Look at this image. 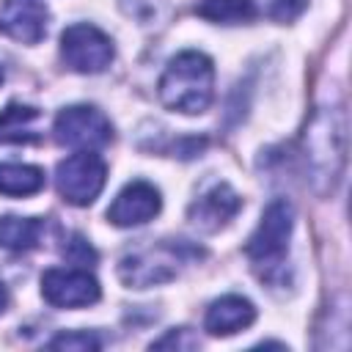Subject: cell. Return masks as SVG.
<instances>
[{
    "mask_svg": "<svg viewBox=\"0 0 352 352\" xmlns=\"http://www.w3.org/2000/svg\"><path fill=\"white\" fill-rule=\"evenodd\" d=\"M160 206H162V201H160V192H157L154 184H148V182H129L116 195V201L110 204L107 220L113 226H121V228L143 226V223H148L160 212Z\"/></svg>",
    "mask_w": 352,
    "mask_h": 352,
    "instance_id": "ba28073f",
    "label": "cell"
},
{
    "mask_svg": "<svg viewBox=\"0 0 352 352\" xmlns=\"http://www.w3.org/2000/svg\"><path fill=\"white\" fill-rule=\"evenodd\" d=\"M201 250L187 242H160L154 248L135 250L121 258L118 275L126 286L146 289L165 280H173L179 275V264H187L190 258H198Z\"/></svg>",
    "mask_w": 352,
    "mask_h": 352,
    "instance_id": "3957f363",
    "label": "cell"
},
{
    "mask_svg": "<svg viewBox=\"0 0 352 352\" xmlns=\"http://www.w3.org/2000/svg\"><path fill=\"white\" fill-rule=\"evenodd\" d=\"M63 60L82 74H99L113 60V41L94 25H72L60 36Z\"/></svg>",
    "mask_w": 352,
    "mask_h": 352,
    "instance_id": "5b68a950",
    "label": "cell"
},
{
    "mask_svg": "<svg viewBox=\"0 0 352 352\" xmlns=\"http://www.w3.org/2000/svg\"><path fill=\"white\" fill-rule=\"evenodd\" d=\"M292 228H294V209H292V204L286 198H275L264 209L261 223L256 226V231L250 234V239L245 245L248 258L267 278H272V272L283 267Z\"/></svg>",
    "mask_w": 352,
    "mask_h": 352,
    "instance_id": "7a4b0ae2",
    "label": "cell"
},
{
    "mask_svg": "<svg viewBox=\"0 0 352 352\" xmlns=\"http://www.w3.org/2000/svg\"><path fill=\"white\" fill-rule=\"evenodd\" d=\"M212 85H214V66L204 52L187 50L179 52L165 74L160 77V99L165 107L195 116L204 113L212 102Z\"/></svg>",
    "mask_w": 352,
    "mask_h": 352,
    "instance_id": "6da1fadb",
    "label": "cell"
},
{
    "mask_svg": "<svg viewBox=\"0 0 352 352\" xmlns=\"http://www.w3.org/2000/svg\"><path fill=\"white\" fill-rule=\"evenodd\" d=\"M41 294L55 308H82L99 300V283L82 267H55L41 275Z\"/></svg>",
    "mask_w": 352,
    "mask_h": 352,
    "instance_id": "52a82bcc",
    "label": "cell"
},
{
    "mask_svg": "<svg viewBox=\"0 0 352 352\" xmlns=\"http://www.w3.org/2000/svg\"><path fill=\"white\" fill-rule=\"evenodd\" d=\"M50 11L41 0H6L0 11V30L22 44H38L47 33Z\"/></svg>",
    "mask_w": 352,
    "mask_h": 352,
    "instance_id": "9c48e42d",
    "label": "cell"
},
{
    "mask_svg": "<svg viewBox=\"0 0 352 352\" xmlns=\"http://www.w3.org/2000/svg\"><path fill=\"white\" fill-rule=\"evenodd\" d=\"M253 11V0H204L195 6V14L209 22H245Z\"/></svg>",
    "mask_w": 352,
    "mask_h": 352,
    "instance_id": "9a60e30c",
    "label": "cell"
},
{
    "mask_svg": "<svg viewBox=\"0 0 352 352\" xmlns=\"http://www.w3.org/2000/svg\"><path fill=\"white\" fill-rule=\"evenodd\" d=\"M104 179H107L104 160L94 151H77L66 157L55 170V184L60 198L74 206H88L102 192Z\"/></svg>",
    "mask_w": 352,
    "mask_h": 352,
    "instance_id": "277c9868",
    "label": "cell"
},
{
    "mask_svg": "<svg viewBox=\"0 0 352 352\" xmlns=\"http://www.w3.org/2000/svg\"><path fill=\"white\" fill-rule=\"evenodd\" d=\"M151 346H154V349H168V346H176V349H195V346H198V338H195L187 327H176V330H168L162 338H157Z\"/></svg>",
    "mask_w": 352,
    "mask_h": 352,
    "instance_id": "e0dca14e",
    "label": "cell"
},
{
    "mask_svg": "<svg viewBox=\"0 0 352 352\" xmlns=\"http://www.w3.org/2000/svg\"><path fill=\"white\" fill-rule=\"evenodd\" d=\"M253 319H256V308L250 300H245L239 294H226L206 308L204 327L212 336H231V333L250 327Z\"/></svg>",
    "mask_w": 352,
    "mask_h": 352,
    "instance_id": "8fae6325",
    "label": "cell"
},
{
    "mask_svg": "<svg viewBox=\"0 0 352 352\" xmlns=\"http://www.w3.org/2000/svg\"><path fill=\"white\" fill-rule=\"evenodd\" d=\"M63 253H66V258H69L74 267H85V264H94V261H96V250H94L82 236H74Z\"/></svg>",
    "mask_w": 352,
    "mask_h": 352,
    "instance_id": "ac0fdd59",
    "label": "cell"
},
{
    "mask_svg": "<svg viewBox=\"0 0 352 352\" xmlns=\"http://www.w3.org/2000/svg\"><path fill=\"white\" fill-rule=\"evenodd\" d=\"M0 82H3V66H0Z\"/></svg>",
    "mask_w": 352,
    "mask_h": 352,
    "instance_id": "44dd1931",
    "label": "cell"
},
{
    "mask_svg": "<svg viewBox=\"0 0 352 352\" xmlns=\"http://www.w3.org/2000/svg\"><path fill=\"white\" fill-rule=\"evenodd\" d=\"M6 305H8V292H6V286L0 283V311H6Z\"/></svg>",
    "mask_w": 352,
    "mask_h": 352,
    "instance_id": "ffe728a7",
    "label": "cell"
},
{
    "mask_svg": "<svg viewBox=\"0 0 352 352\" xmlns=\"http://www.w3.org/2000/svg\"><path fill=\"white\" fill-rule=\"evenodd\" d=\"M44 234V223L36 217H0V245L8 250H30L38 245Z\"/></svg>",
    "mask_w": 352,
    "mask_h": 352,
    "instance_id": "4fadbf2b",
    "label": "cell"
},
{
    "mask_svg": "<svg viewBox=\"0 0 352 352\" xmlns=\"http://www.w3.org/2000/svg\"><path fill=\"white\" fill-rule=\"evenodd\" d=\"M113 138V126L110 121L88 104H74L58 113L55 118V140L60 146H72V148H99L104 143H110Z\"/></svg>",
    "mask_w": 352,
    "mask_h": 352,
    "instance_id": "8992f818",
    "label": "cell"
},
{
    "mask_svg": "<svg viewBox=\"0 0 352 352\" xmlns=\"http://www.w3.org/2000/svg\"><path fill=\"white\" fill-rule=\"evenodd\" d=\"M242 209V198L226 184H214L212 190H206L192 206H190V220L195 228L201 231H217L220 226H226L236 212Z\"/></svg>",
    "mask_w": 352,
    "mask_h": 352,
    "instance_id": "30bf717a",
    "label": "cell"
},
{
    "mask_svg": "<svg viewBox=\"0 0 352 352\" xmlns=\"http://www.w3.org/2000/svg\"><path fill=\"white\" fill-rule=\"evenodd\" d=\"M47 346H52V349H69V352H88V349H99L102 341L94 333H88V330H72V333L55 336Z\"/></svg>",
    "mask_w": 352,
    "mask_h": 352,
    "instance_id": "2e32d148",
    "label": "cell"
},
{
    "mask_svg": "<svg viewBox=\"0 0 352 352\" xmlns=\"http://www.w3.org/2000/svg\"><path fill=\"white\" fill-rule=\"evenodd\" d=\"M305 8V0H270V16L278 22L294 19Z\"/></svg>",
    "mask_w": 352,
    "mask_h": 352,
    "instance_id": "d6986e66",
    "label": "cell"
},
{
    "mask_svg": "<svg viewBox=\"0 0 352 352\" xmlns=\"http://www.w3.org/2000/svg\"><path fill=\"white\" fill-rule=\"evenodd\" d=\"M44 187V170L36 165L0 162V192L3 195H33Z\"/></svg>",
    "mask_w": 352,
    "mask_h": 352,
    "instance_id": "5bb4252c",
    "label": "cell"
},
{
    "mask_svg": "<svg viewBox=\"0 0 352 352\" xmlns=\"http://www.w3.org/2000/svg\"><path fill=\"white\" fill-rule=\"evenodd\" d=\"M41 113L28 104H8L0 110V143H36L38 129L36 121Z\"/></svg>",
    "mask_w": 352,
    "mask_h": 352,
    "instance_id": "7c38bea8",
    "label": "cell"
}]
</instances>
